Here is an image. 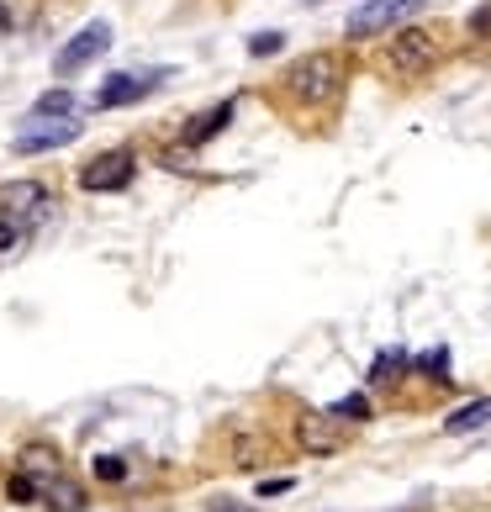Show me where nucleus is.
<instances>
[{
	"mask_svg": "<svg viewBox=\"0 0 491 512\" xmlns=\"http://www.w3.org/2000/svg\"><path fill=\"white\" fill-rule=\"evenodd\" d=\"M96 476H101V481H122V476H127V460H117V454H101V460H96Z\"/></svg>",
	"mask_w": 491,
	"mask_h": 512,
	"instance_id": "nucleus-17",
	"label": "nucleus"
},
{
	"mask_svg": "<svg viewBox=\"0 0 491 512\" xmlns=\"http://www.w3.org/2000/svg\"><path fill=\"white\" fill-rule=\"evenodd\" d=\"M37 497H48V507L53 512H80V486L74 481H64V476H48V481H37Z\"/></svg>",
	"mask_w": 491,
	"mask_h": 512,
	"instance_id": "nucleus-10",
	"label": "nucleus"
},
{
	"mask_svg": "<svg viewBox=\"0 0 491 512\" xmlns=\"http://www.w3.org/2000/svg\"><path fill=\"white\" fill-rule=\"evenodd\" d=\"M43 201H48V191L37 180H6V185H0V212L16 217V222H22L27 212H37Z\"/></svg>",
	"mask_w": 491,
	"mask_h": 512,
	"instance_id": "nucleus-9",
	"label": "nucleus"
},
{
	"mask_svg": "<svg viewBox=\"0 0 491 512\" xmlns=\"http://www.w3.org/2000/svg\"><path fill=\"white\" fill-rule=\"evenodd\" d=\"M132 175H138V159H132L127 148H111V154L90 159V164L80 169V191L111 196V191H122V185H132Z\"/></svg>",
	"mask_w": 491,
	"mask_h": 512,
	"instance_id": "nucleus-4",
	"label": "nucleus"
},
{
	"mask_svg": "<svg viewBox=\"0 0 491 512\" xmlns=\"http://www.w3.org/2000/svg\"><path fill=\"white\" fill-rule=\"evenodd\" d=\"M32 117H80V101H74L69 90H48V96H37Z\"/></svg>",
	"mask_w": 491,
	"mask_h": 512,
	"instance_id": "nucleus-13",
	"label": "nucleus"
},
{
	"mask_svg": "<svg viewBox=\"0 0 491 512\" xmlns=\"http://www.w3.org/2000/svg\"><path fill=\"white\" fill-rule=\"evenodd\" d=\"M296 444L307 449V454H333V449H338L333 417H328V412H307V417H296Z\"/></svg>",
	"mask_w": 491,
	"mask_h": 512,
	"instance_id": "nucleus-8",
	"label": "nucleus"
},
{
	"mask_svg": "<svg viewBox=\"0 0 491 512\" xmlns=\"http://www.w3.org/2000/svg\"><path fill=\"white\" fill-rule=\"evenodd\" d=\"M74 138H80V122L74 117H32L11 138V148L16 154H53V148H69Z\"/></svg>",
	"mask_w": 491,
	"mask_h": 512,
	"instance_id": "nucleus-6",
	"label": "nucleus"
},
{
	"mask_svg": "<svg viewBox=\"0 0 491 512\" xmlns=\"http://www.w3.org/2000/svg\"><path fill=\"white\" fill-rule=\"evenodd\" d=\"M423 370H428V375H439V381H449V354H444V349L423 354Z\"/></svg>",
	"mask_w": 491,
	"mask_h": 512,
	"instance_id": "nucleus-19",
	"label": "nucleus"
},
{
	"mask_svg": "<svg viewBox=\"0 0 491 512\" xmlns=\"http://www.w3.org/2000/svg\"><path fill=\"white\" fill-rule=\"evenodd\" d=\"M296 481L291 476H280V481H259V497H280V491H291Z\"/></svg>",
	"mask_w": 491,
	"mask_h": 512,
	"instance_id": "nucleus-21",
	"label": "nucleus"
},
{
	"mask_svg": "<svg viewBox=\"0 0 491 512\" xmlns=\"http://www.w3.org/2000/svg\"><path fill=\"white\" fill-rule=\"evenodd\" d=\"M328 417H344V423H365V417H370V402H365L360 391H354V396H344V402H333Z\"/></svg>",
	"mask_w": 491,
	"mask_h": 512,
	"instance_id": "nucleus-15",
	"label": "nucleus"
},
{
	"mask_svg": "<svg viewBox=\"0 0 491 512\" xmlns=\"http://www.w3.org/2000/svg\"><path fill=\"white\" fill-rule=\"evenodd\" d=\"M402 370H407V354H402V349H386V354L370 365V381H381V386H386V381H396Z\"/></svg>",
	"mask_w": 491,
	"mask_h": 512,
	"instance_id": "nucleus-14",
	"label": "nucleus"
},
{
	"mask_svg": "<svg viewBox=\"0 0 491 512\" xmlns=\"http://www.w3.org/2000/svg\"><path fill=\"white\" fill-rule=\"evenodd\" d=\"M106 48H111V27H106V22H85L59 53H53V74H59V80H69V74H80L85 64H96Z\"/></svg>",
	"mask_w": 491,
	"mask_h": 512,
	"instance_id": "nucleus-3",
	"label": "nucleus"
},
{
	"mask_svg": "<svg viewBox=\"0 0 491 512\" xmlns=\"http://www.w3.org/2000/svg\"><path fill=\"white\" fill-rule=\"evenodd\" d=\"M418 0H365L360 11L349 16V37H375V32H386L396 16H407Z\"/></svg>",
	"mask_w": 491,
	"mask_h": 512,
	"instance_id": "nucleus-7",
	"label": "nucleus"
},
{
	"mask_svg": "<svg viewBox=\"0 0 491 512\" xmlns=\"http://www.w3.org/2000/svg\"><path fill=\"white\" fill-rule=\"evenodd\" d=\"M491 423V396H481V402H465L460 412L444 417V433H476Z\"/></svg>",
	"mask_w": 491,
	"mask_h": 512,
	"instance_id": "nucleus-11",
	"label": "nucleus"
},
{
	"mask_svg": "<svg viewBox=\"0 0 491 512\" xmlns=\"http://www.w3.org/2000/svg\"><path fill=\"white\" fill-rule=\"evenodd\" d=\"M338 85H344V64H338L333 53H307V59H296L291 74H286V90H291L301 106H323V101H333Z\"/></svg>",
	"mask_w": 491,
	"mask_h": 512,
	"instance_id": "nucleus-1",
	"label": "nucleus"
},
{
	"mask_svg": "<svg viewBox=\"0 0 491 512\" xmlns=\"http://www.w3.org/2000/svg\"><path fill=\"white\" fill-rule=\"evenodd\" d=\"M6 491H11V502H32V497H37V481H27V476H11V486H6Z\"/></svg>",
	"mask_w": 491,
	"mask_h": 512,
	"instance_id": "nucleus-20",
	"label": "nucleus"
},
{
	"mask_svg": "<svg viewBox=\"0 0 491 512\" xmlns=\"http://www.w3.org/2000/svg\"><path fill=\"white\" fill-rule=\"evenodd\" d=\"M16 238H22V222L0 212V254H11V249H16Z\"/></svg>",
	"mask_w": 491,
	"mask_h": 512,
	"instance_id": "nucleus-18",
	"label": "nucleus"
},
{
	"mask_svg": "<svg viewBox=\"0 0 491 512\" xmlns=\"http://www.w3.org/2000/svg\"><path fill=\"white\" fill-rule=\"evenodd\" d=\"M206 507H212V512H249V507H238L233 497H212V502H206Z\"/></svg>",
	"mask_w": 491,
	"mask_h": 512,
	"instance_id": "nucleus-22",
	"label": "nucleus"
},
{
	"mask_svg": "<svg viewBox=\"0 0 491 512\" xmlns=\"http://www.w3.org/2000/svg\"><path fill=\"white\" fill-rule=\"evenodd\" d=\"M386 64H391V74H402V80H418V74H428L439 64V43H433V32H423V27H402L386 48Z\"/></svg>",
	"mask_w": 491,
	"mask_h": 512,
	"instance_id": "nucleus-2",
	"label": "nucleus"
},
{
	"mask_svg": "<svg viewBox=\"0 0 491 512\" xmlns=\"http://www.w3.org/2000/svg\"><path fill=\"white\" fill-rule=\"evenodd\" d=\"M228 117H233V101H222L217 111H206V117H196L191 127H185V143H191V148H201L206 138H217V132L228 127Z\"/></svg>",
	"mask_w": 491,
	"mask_h": 512,
	"instance_id": "nucleus-12",
	"label": "nucleus"
},
{
	"mask_svg": "<svg viewBox=\"0 0 491 512\" xmlns=\"http://www.w3.org/2000/svg\"><path fill=\"white\" fill-rule=\"evenodd\" d=\"M164 80H169V69H122V74H111V80L96 90V106H101V111H111V106H132V101L154 96Z\"/></svg>",
	"mask_w": 491,
	"mask_h": 512,
	"instance_id": "nucleus-5",
	"label": "nucleus"
},
{
	"mask_svg": "<svg viewBox=\"0 0 491 512\" xmlns=\"http://www.w3.org/2000/svg\"><path fill=\"white\" fill-rule=\"evenodd\" d=\"M280 48H286V37H280V32H254V37H249V53H254V59H270V53H280Z\"/></svg>",
	"mask_w": 491,
	"mask_h": 512,
	"instance_id": "nucleus-16",
	"label": "nucleus"
}]
</instances>
